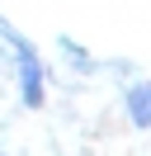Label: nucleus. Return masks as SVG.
Returning <instances> with one entry per match:
<instances>
[{
    "mask_svg": "<svg viewBox=\"0 0 151 156\" xmlns=\"http://www.w3.org/2000/svg\"><path fill=\"white\" fill-rule=\"evenodd\" d=\"M128 114H132L137 128H151V85H137L128 95Z\"/></svg>",
    "mask_w": 151,
    "mask_h": 156,
    "instance_id": "f257e3e1",
    "label": "nucleus"
},
{
    "mask_svg": "<svg viewBox=\"0 0 151 156\" xmlns=\"http://www.w3.org/2000/svg\"><path fill=\"white\" fill-rule=\"evenodd\" d=\"M24 99H28V104H38V99H43V85H38V62H33V57H24Z\"/></svg>",
    "mask_w": 151,
    "mask_h": 156,
    "instance_id": "f03ea898",
    "label": "nucleus"
}]
</instances>
